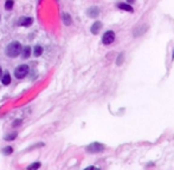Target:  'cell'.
<instances>
[{
  "instance_id": "6da1fadb",
  "label": "cell",
  "mask_w": 174,
  "mask_h": 170,
  "mask_svg": "<svg viewBox=\"0 0 174 170\" xmlns=\"http://www.w3.org/2000/svg\"><path fill=\"white\" fill-rule=\"evenodd\" d=\"M21 52V45L20 42H13L11 44H8V46L6 47V55L11 58H15L19 56V53Z\"/></svg>"
},
{
  "instance_id": "7a4b0ae2",
  "label": "cell",
  "mask_w": 174,
  "mask_h": 170,
  "mask_svg": "<svg viewBox=\"0 0 174 170\" xmlns=\"http://www.w3.org/2000/svg\"><path fill=\"white\" fill-rule=\"evenodd\" d=\"M28 72V66L27 65H19L15 70H14V76L17 78H24Z\"/></svg>"
},
{
  "instance_id": "3957f363",
  "label": "cell",
  "mask_w": 174,
  "mask_h": 170,
  "mask_svg": "<svg viewBox=\"0 0 174 170\" xmlns=\"http://www.w3.org/2000/svg\"><path fill=\"white\" fill-rule=\"evenodd\" d=\"M103 149H104V145L98 142H95L87 146V151H89V153H101Z\"/></svg>"
},
{
  "instance_id": "277c9868",
  "label": "cell",
  "mask_w": 174,
  "mask_h": 170,
  "mask_svg": "<svg viewBox=\"0 0 174 170\" xmlns=\"http://www.w3.org/2000/svg\"><path fill=\"white\" fill-rule=\"evenodd\" d=\"M115 40V33L113 31H107L104 34H103V38H102V42L104 45H109Z\"/></svg>"
},
{
  "instance_id": "5b68a950",
  "label": "cell",
  "mask_w": 174,
  "mask_h": 170,
  "mask_svg": "<svg viewBox=\"0 0 174 170\" xmlns=\"http://www.w3.org/2000/svg\"><path fill=\"white\" fill-rule=\"evenodd\" d=\"M31 24H32V18H28V17L20 18V20H19V25L20 26H30Z\"/></svg>"
},
{
  "instance_id": "8992f818",
  "label": "cell",
  "mask_w": 174,
  "mask_h": 170,
  "mask_svg": "<svg viewBox=\"0 0 174 170\" xmlns=\"http://www.w3.org/2000/svg\"><path fill=\"white\" fill-rule=\"evenodd\" d=\"M101 27H102V24H101L100 21H96L94 25L91 26V33H94V34H97V33L100 32Z\"/></svg>"
},
{
  "instance_id": "52a82bcc",
  "label": "cell",
  "mask_w": 174,
  "mask_h": 170,
  "mask_svg": "<svg viewBox=\"0 0 174 170\" xmlns=\"http://www.w3.org/2000/svg\"><path fill=\"white\" fill-rule=\"evenodd\" d=\"M98 13H100V11H98L97 7H91V8L88 10V15L91 17V18H96L98 15Z\"/></svg>"
},
{
  "instance_id": "ba28073f",
  "label": "cell",
  "mask_w": 174,
  "mask_h": 170,
  "mask_svg": "<svg viewBox=\"0 0 174 170\" xmlns=\"http://www.w3.org/2000/svg\"><path fill=\"white\" fill-rule=\"evenodd\" d=\"M1 82H2V84L4 85H8L11 83V76H10V73H5L4 76H2V78H1Z\"/></svg>"
},
{
  "instance_id": "9c48e42d",
  "label": "cell",
  "mask_w": 174,
  "mask_h": 170,
  "mask_svg": "<svg viewBox=\"0 0 174 170\" xmlns=\"http://www.w3.org/2000/svg\"><path fill=\"white\" fill-rule=\"evenodd\" d=\"M21 55H23V58H24V59H27V58L30 57V55H31V49H30V46H25V47L23 49Z\"/></svg>"
},
{
  "instance_id": "30bf717a",
  "label": "cell",
  "mask_w": 174,
  "mask_h": 170,
  "mask_svg": "<svg viewBox=\"0 0 174 170\" xmlns=\"http://www.w3.org/2000/svg\"><path fill=\"white\" fill-rule=\"evenodd\" d=\"M117 6H119V8L124 10V11H128V12H133V11H134V10L132 8V6H129V5H127V4H119Z\"/></svg>"
},
{
  "instance_id": "8fae6325",
  "label": "cell",
  "mask_w": 174,
  "mask_h": 170,
  "mask_svg": "<svg viewBox=\"0 0 174 170\" xmlns=\"http://www.w3.org/2000/svg\"><path fill=\"white\" fill-rule=\"evenodd\" d=\"M62 17H63V21H64L65 25H70V24H71V17H70V14L63 13Z\"/></svg>"
},
{
  "instance_id": "7c38bea8",
  "label": "cell",
  "mask_w": 174,
  "mask_h": 170,
  "mask_svg": "<svg viewBox=\"0 0 174 170\" xmlns=\"http://www.w3.org/2000/svg\"><path fill=\"white\" fill-rule=\"evenodd\" d=\"M41 53H43V47H41V46H39V45H37V46L34 47V56L39 57Z\"/></svg>"
},
{
  "instance_id": "4fadbf2b",
  "label": "cell",
  "mask_w": 174,
  "mask_h": 170,
  "mask_svg": "<svg viewBox=\"0 0 174 170\" xmlns=\"http://www.w3.org/2000/svg\"><path fill=\"white\" fill-rule=\"evenodd\" d=\"M12 153H13L12 146H6V148L2 149V154H4V155H11Z\"/></svg>"
},
{
  "instance_id": "5bb4252c",
  "label": "cell",
  "mask_w": 174,
  "mask_h": 170,
  "mask_svg": "<svg viewBox=\"0 0 174 170\" xmlns=\"http://www.w3.org/2000/svg\"><path fill=\"white\" fill-rule=\"evenodd\" d=\"M12 7H13V0H6L5 8H6L7 11H10V10H12Z\"/></svg>"
},
{
  "instance_id": "9a60e30c",
  "label": "cell",
  "mask_w": 174,
  "mask_h": 170,
  "mask_svg": "<svg viewBox=\"0 0 174 170\" xmlns=\"http://www.w3.org/2000/svg\"><path fill=\"white\" fill-rule=\"evenodd\" d=\"M38 168H40V163H33V164H31V165H28V168L27 169L28 170H32V169H38Z\"/></svg>"
},
{
  "instance_id": "2e32d148",
  "label": "cell",
  "mask_w": 174,
  "mask_h": 170,
  "mask_svg": "<svg viewBox=\"0 0 174 170\" xmlns=\"http://www.w3.org/2000/svg\"><path fill=\"white\" fill-rule=\"evenodd\" d=\"M15 137H17V134L14 132V134H12V135H11V134H10V135H7V136L5 137V140H6V141H13Z\"/></svg>"
},
{
  "instance_id": "e0dca14e",
  "label": "cell",
  "mask_w": 174,
  "mask_h": 170,
  "mask_svg": "<svg viewBox=\"0 0 174 170\" xmlns=\"http://www.w3.org/2000/svg\"><path fill=\"white\" fill-rule=\"evenodd\" d=\"M21 124V119H15L13 123V127H18V125H20Z\"/></svg>"
},
{
  "instance_id": "ac0fdd59",
  "label": "cell",
  "mask_w": 174,
  "mask_h": 170,
  "mask_svg": "<svg viewBox=\"0 0 174 170\" xmlns=\"http://www.w3.org/2000/svg\"><path fill=\"white\" fill-rule=\"evenodd\" d=\"M1 73H2V71H1V68H0V77H1Z\"/></svg>"
},
{
  "instance_id": "d6986e66",
  "label": "cell",
  "mask_w": 174,
  "mask_h": 170,
  "mask_svg": "<svg viewBox=\"0 0 174 170\" xmlns=\"http://www.w3.org/2000/svg\"><path fill=\"white\" fill-rule=\"evenodd\" d=\"M128 1H130V2H134L135 0H128Z\"/></svg>"
},
{
  "instance_id": "ffe728a7",
  "label": "cell",
  "mask_w": 174,
  "mask_h": 170,
  "mask_svg": "<svg viewBox=\"0 0 174 170\" xmlns=\"http://www.w3.org/2000/svg\"><path fill=\"white\" fill-rule=\"evenodd\" d=\"M173 58H174V55H173Z\"/></svg>"
}]
</instances>
